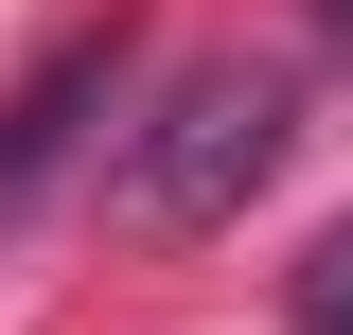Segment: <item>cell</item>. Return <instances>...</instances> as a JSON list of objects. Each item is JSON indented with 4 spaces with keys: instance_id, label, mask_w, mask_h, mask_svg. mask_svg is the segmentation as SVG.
Segmentation results:
<instances>
[{
    "instance_id": "cell-4",
    "label": "cell",
    "mask_w": 353,
    "mask_h": 335,
    "mask_svg": "<svg viewBox=\"0 0 353 335\" xmlns=\"http://www.w3.org/2000/svg\"><path fill=\"white\" fill-rule=\"evenodd\" d=\"M336 36H353V0H336Z\"/></svg>"
},
{
    "instance_id": "cell-1",
    "label": "cell",
    "mask_w": 353,
    "mask_h": 335,
    "mask_svg": "<svg viewBox=\"0 0 353 335\" xmlns=\"http://www.w3.org/2000/svg\"><path fill=\"white\" fill-rule=\"evenodd\" d=\"M283 141H301V71H283V53H194V71L124 124L106 212H124L141 247H212L230 212L283 176Z\"/></svg>"
},
{
    "instance_id": "cell-2",
    "label": "cell",
    "mask_w": 353,
    "mask_h": 335,
    "mask_svg": "<svg viewBox=\"0 0 353 335\" xmlns=\"http://www.w3.org/2000/svg\"><path fill=\"white\" fill-rule=\"evenodd\" d=\"M124 88H141V18H71V36L18 71V106H0V230L88 159V124H124Z\"/></svg>"
},
{
    "instance_id": "cell-3",
    "label": "cell",
    "mask_w": 353,
    "mask_h": 335,
    "mask_svg": "<svg viewBox=\"0 0 353 335\" xmlns=\"http://www.w3.org/2000/svg\"><path fill=\"white\" fill-rule=\"evenodd\" d=\"M301 335H353V230L301 247Z\"/></svg>"
}]
</instances>
